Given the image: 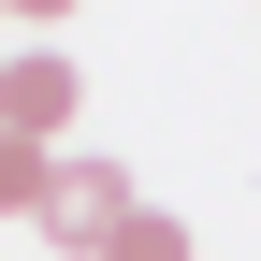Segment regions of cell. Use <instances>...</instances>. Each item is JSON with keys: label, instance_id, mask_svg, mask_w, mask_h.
Listing matches in <instances>:
<instances>
[{"label": "cell", "instance_id": "obj_1", "mask_svg": "<svg viewBox=\"0 0 261 261\" xmlns=\"http://www.w3.org/2000/svg\"><path fill=\"white\" fill-rule=\"evenodd\" d=\"M130 203H145V189H130L116 160H58V189H44V218H29V232H44L58 261H102V247L130 232Z\"/></svg>", "mask_w": 261, "mask_h": 261}, {"label": "cell", "instance_id": "obj_2", "mask_svg": "<svg viewBox=\"0 0 261 261\" xmlns=\"http://www.w3.org/2000/svg\"><path fill=\"white\" fill-rule=\"evenodd\" d=\"M73 102H87V87H73V58H58V44H15V58H0V130H15V145H44V160H58Z\"/></svg>", "mask_w": 261, "mask_h": 261}, {"label": "cell", "instance_id": "obj_3", "mask_svg": "<svg viewBox=\"0 0 261 261\" xmlns=\"http://www.w3.org/2000/svg\"><path fill=\"white\" fill-rule=\"evenodd\" d=\"M44 189H58V160H44V145H15V130H0V218H44Z\"/></svg>", "mask_w": 261, "mask_h": 261}, {"label": "cell", "instance_id": "obj_4", "mask_svg": "<svg viewBox=\"0 0 261 261\" xmlns=\"http://www.w3.org/2000/svg\"><path fill=\"white\" fill-rule=\"evenodd\" d=\"M102 261H189V218H160V203H130V232H116Z\"/></svg>", "mask_w": 261, "mask_h": 261}]
</instances>
